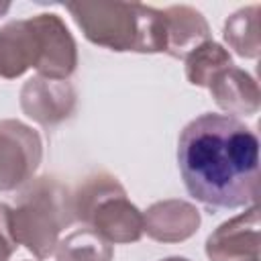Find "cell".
I'll use <instances>...</instances> for the list:
<instances>
[{
    "label": "cell",
    "instance_id": "cell-5",
    "mask_svg": "<svg viewBox=\"0 0 261 261\" xmlns=\"http://www.w3.org/2000/svg\"><path fill=\"white\" fill-rule=\"evenodd\" d=\"M43 159L41 135L16 120H0V192H12L27 184Z\"/></svg>",
    "mask_w": 261,
    "mask_h": 261
},
{
    "label": "cell",
    "instance_id": "cell-11",
    "mask_svg": "<svg viewBox=\"0 0 261 261\" xmlns=\"http://www.w3.org/2000/svg\"><path fill=\"white\" fill-rule=\"evenodd\" d=\"M39 39L31 18L10 20L0 27V77L14 80L37 67Z\"/></svg>",
    "mask_w": 261,
    "mask_h": 261
},
{
    "label": "cell",
    "instance_id": "cell-4",
    "mask_svg": "<svg viewBox=\"0 0 261 261\" xmlns=\"http://www.w3.org/2000/svg\"><path fill=\"white\" fill-rule=\"evenodd\" d=\"M71 206L73 220L96 230L110 245H128L143 237V212L110 173L102 171L86 177L71 194Z\"/></svg>",
    "mask_w": 261,
    "mask_h": 261
},
{
    "label": "cell",
    "instance_id": "cell-16",
    "mask_svg": "<svg viewBox=\"0 0 261 261\" xmlns=\"http://www.w3.org/2000/svg\"><path fill=\"white\" fill-rule=\"evenodd\" d=\"M18 243L12 230V208L0 202V261H10Z\"/></svg>",
    "mask_w": 261,
    "mask_h": 261
},
{
    "label": "cell",
    "instance_id": "cell-8",
    "mask_svg": "<svg viewBox=\"0 0 261 261\" xmlns=\"http://www.w3.org/2000/svg\"><path fill=\"white\" fill-rule=\"evenodd\" d=\"M206 257L210 261H259V208L222 222L206 239Z\"/></svg>",
    "mask_w": 261,
    "mask_h": 261
},
{
    "label": "cell",
    "instance_id": "cell-18",
    "mask_svg": "<svg viewBox=\"0 0 261 261\" xmlns=\"http://www.w3.org/2000/svg\"><path fill=\"white\" fill-rule=\"evenodd\" d=\"M159 261H190V259L179 257V255H173V257H165V259H159Z\"/></svg>",
    "mask_w": 261,
    "mask_h": 261
},
{
    "label": "cell",
    "instance_id": "cell-3",
    "mask_svg": "<svg viewBox=\"0 0 261 261\" xmlns=\"http://www.w3.org/2000/svg\"><path fill=\"white\" fill-rule=\"evenodd\" d=\"M73 222L71 192L55 177H37L18 196L12 208V230L39 261L53 255L59 234Z\"/></svg>",
    "mask_w": 261,
    "mask_h": 261
},
{
    "label": "cell",
    "instance_id": "cell-15",
    "mask_svg": "<svg viewBox=\"0 0 261 261\" xmlns=\"http://www.w3.org/2000/svg\"><path fill=\"white\" fill-rule=\"evenodd\" d=\"M186 77L192 86L208 88L212 77L224 67L232 65L230 53L216 41H206L186 55Z\"/></svg>",
    "mask_w": 261,
    "mask_h": 261
},
{
    "label": "cell",
    "instance_id": "cell-1",
    "mask_svg": "<svg viewBox=\"0 0 261 261\" xmlns=\"http://www.w3.org/2000/svg\"><path fill=\"white\" fill-rule=\"evenodd\" d=\"M177 165L192 198L212 210L255 204L259 194V139L239 118L204 112L177 139Z\"/></svg>",
    "mask_w": 261,
    "mask_h": 261
},
{
    "label": "cell",
    "instance_id": "cell-10",
    "mask_svg": "<svg viewBox=\"0 0 261 261\" xmlns=\"http://www.w3.org/2000/svg\"><path fill=\"white\" fill-rule=\"evenodd\" d=\"M208 92L226 116H253L261 106V92L251 73L234 63L218 71L208 84Z\"/></svg>",
    "mask_w": 261,
    "mask_h": 261
},
{
    "label": "cell",
    "instance_id": "cell-9",
    "mask_svg": "<svg viewBox=\"0 0 261 261\" xmlns=\"http://www.w3.org/2000/svg\"><path fill=\"white\" fill-rule=\"evenodd\" d=\"M200 228V212L194 204L171 198L151 204L143 212V232L157 243H181Z\"/></svg>",
    "mask_w": 261,
    "mask_h": 261
},
{
    "label": "cell",
    "instance_id": "cell-2",
    "mask_svg": "<svg viewBox=\"0 0 261 261\" xmlns=\"http://www.w3.org/2000/svg\"><path fill=\"white\" fill-rule=\"evenodd\" d=\"M84 37L110 51L165 53L163 12L141 2H67Z\"/></svg>",
    "mask_w": 261,
    "mask_h": 261
},
{
    "label": "cell",
    "instance_id": "cell-7",
    "mask_svg": "<svg viewBox=\"0 0 261 261\" xmlns=\"http://www.w3.org/2000/svg\"><path fill=\"white\" fill-rule=\"evenodd\" d=\"M75 88L67 80H49L43 75H33L20 88L22 112L31 120L47 128L67 120L75 110Z\"/></svg>",
    "mask_w": 261,
    "mask_h": 261
},
{
    "label": "cell",
    "instance_id": "cell-12",
    "mask_svg": "<svg viewBox=\"0 0 261 261\" xmlns=\"http://www.w3.org/2000/svg\"><path fill=\"white\" fill-rule=\"evenodd\" d=\"M163 12L167 47L165 53L175 59H186L202 43L210 41V24L200 10L190 4H173Z\"/></svg>",
    "mask_w": 261,
    "mask_h": 261
},
{
    "label": "cell",
    "instance_id": "cell-17",
    "mask_svg": "<svg viewBox=\"0 0 261 261\" xmlns=\"http://www.w3.org/2000/svg\"><path fill=\"white\" fill-rule=\"evenodd\" d=\"M10 10V2H0V16Z\"/></svg>",
    "mask_w": 261,
    "mask_h": 261
},
{
    "label": "cell",
    "instance_id": "cell-14",
    "mask_svg": "<svg viewBox=\"0 0 261 261\" xmlns=\"http://www.w3.org/2000/svg\"><path fill=\"white\" fill-rule=\"evenodd\" d=\"M53 253L55 261H112L114 247L96 230L82 226L61 239Z\"/></svg>",
    "mask_w": 261,
    "mask_h": 261
},
{
    "label": "cell",
    "instance_id": "cell-13",
    "mask_svg": "<svg viewBox=\"0 0 261 261\" xmlns=\"http://www.w3.org/2000/svg\"><path fill=\"white\" fill-rule=\"evenodd\" d=\"M222 37L226 45L243 59H257L261 53V39H259V4L245 6L232 12L224 27Z\"/></svg>",
    "mask_w": 261,
    "mask_h": 261
},
{
    "label": "cell",
    "instance_id": "cell-6",
    "mask_svg": "<svg viewBox=\"0 0 261 261\" xmlns=\"http://www.w3.org/2000/svg\"><path fill=\"white\" fill-rule=\"evenodd\" d=\"M39 39L37 75L49 80H67L77 65V45L63 18L55 12L31 16Z\"/></svg>",
    "mask_w": 261,
    "mask_h": 261
}]
</instances>
